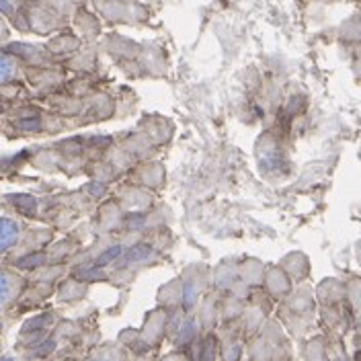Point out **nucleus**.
I'll return each instance as SVG.
<instances>
[{
    "instance_id": "nucleus-1",
    "label": "nucleus",
    "mask_w": 361,
    "mask_h": 361,
    "mask_svg": "<svg viewBox=\"0 0 361 361\" xmlns=\"http://www.w3.org/2000/svg\"><path fill=\"white\" fill-rule=\"evenodd\" d=\"M281 351L290 353L286 337H281L279 333L269 337V333L265 331L250 343V361H290L288 355H281Z\"/></svg>"
},
{
    "instance_id": "nucleus-2",
    "label": "nucleus",
    "mask_w": 361,
    "mask_h": 361,
    "mask_svg": "<svg viewBox=\"0 0 361 361\" xmlns=\"http://www.w3.org/2000/svg\"><path fill=\"white\" fill-rule=\"evenodd\" d=\"M23 288V279L11 269L0 267V308L11 304Z\"/></svg>"
},
{
    "instance_id": "nucleus-3",
    "label": "nucleus",
    "mask_w": 361,
    "mask_h": 361,
    "mask_svg": "<svg viewBox=\"0 0 361 361\" xmlns=\"http://www.w3.org/2000/svg\"><path fill=\"white\" fill-rule=\"evenodd\" d=\"M21 226L11 218H0V255L8 252L11 248L19 243Z\"/></svg>"
},
{
    "instance_id": "nucleus-4",
    "label": "nucleus",
    "mask_w": 361,
    "mask_h": 361,
    "mask_svg": "<svg viewBox=\"0 0 361 361\" xmlns=\"http://www.w3.org/2000/svg\"><path fill=\"white\" fill-rule=\"evenodd\" d=\"M19 82V68L8 49H0V87L17 85Z\"/></svg>"
},
{
    "instance_id": "nucleus-5",
    "label": "nucleus",
    "mask_w": 361,
    "mask_h": 361,
    "mask_svg": "<svg viewBox=\"0 0 361 361\" xmlns=\"http://www.w3.org/2000/svg\"><path fill=\"white\" fill-rule=\"evenodd\" d=\"M85 361H128V353L123 347H119L115 343H107V345L94 349Z\"/></svg>"
},
{
    "instance_id": "nucleus-6",
    "label": "nucleus",
    "mask_w": 361,
    "mask_h": 361,
    "mask_svg": "<svg viewBox=\"0 0 361 361\" xmlns=\"http://www.w3.org/2000/svg\"><path fill=\"white\" fill-rule=\"evenodd\" d=\"M220 355V341L214 333H207L197 345V361H216Z\"/></svg>"
},
{
    "instance_id": "nucleus-7",
    "label": "nucleus",
    "mask_w": 361,
    "mask_h": 361,
    "mask_svg": "<svg viewBox=\"0 0 361 361\" xmlns=\"http://www.w3.org/2000/svg\"><path fill=\"white\" fill-rule=\"evenodd\" d=\"M160 361H191V357L187 355V351H175V353L164 355Z\"/></svg>"
},
{
    "instance_id": "nucleus-8",
    "label": "nucleus",
    "mask_w": 361,
    "mask_h": 361,
    "mask_svg": "<svg viewBox=\"0 0 361 361\" xmlns=\"http://www.w3.org/2000/svg\"><path fill=\"white\" fill-rule=\"evenodd\" d=\"M6 35V25H4V21H2V17H0V39Z\"/></svg>"
},
{
    "instance_id": "nucleus-9",
    "label": "nucleus",
    "mask_w": 361,
    "mask_h": 361,
    "mask_svg": "<svg viewBox=\"0 0 361 361\" xmlns=\"http://www.w3.org/2000/svg\"><path fill=\"white\" fill-rule=\"evenodd\" d=\"M0 361H19V360H17V357H13V355H2Z\"/></svg>"
}]
</instances>
